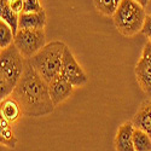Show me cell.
Wrapping results in <instances>:
<instances>
[{"label":"cell","mask_w":151,"mask_h":151,"mask_svg":"<svg viewBox=\"0 0 151 151\" xmlns=\"http://www.w3.org/2000/svg\"><path fill=\"white\" fill-rule=\"evenodd\" d=\"M135 1H138L140 5H143L144 7H146V6L149 5V1H150V0H135Z\"/></svg>","instance_id":"obj_21"},{"label":"cell","mask_w":151,"mask_h":151,"mask_svg":"<svg viewBox=\"0 0 151 151\" xmlns=\"http://www.w3.org/2000/svg\"><path fill=\"white\" fill-rule=\"evenodd\" d=\"M44 7L40 4V0H24L23 12H41Z\"/></svg>","instance_id":"obj_18"},{"label":"cell","mask_w":151,"mask_h":151,"mask_svg":"<svg viewBox=\"0 0 151 151\" xmlns=\"http://www.w3.org/2000/svg\"><path fill=\"white\" fill-rule=\"evenodd\" d=\"M60 75H63L75 88L76 87H82L88 82V78H87L86 73L78 63V60L75 59L73 52L70 51L68 46L65 47L64 53H63Z\"/></svg>","instance_id":"obj_6"},{"label":"cell","mask_w":151,"mask_h":151,"mask_svg":"<svg viewBox=\"0 0 151 151\" xmlns=\"http://www.w3.org/2000/svg\"><path fill=\"white\" fill-rule=\"evenodd\" d=\"M133 122L122 123L115 137V149L116 151H135L133 145V132H134Z\"/></svg>","instance_id":"obj_9"},{"label":"cell","mask_w":151,"mask_h":151,"mask_svg":"<svg viewBox=\"0 0 151 151\" xmlns=\"http://www.w3.org/2000/svg\"><path fill=\"white\" fill-rule=\"evenodd\" d=\"M46 26V14L41 12H22L19 15V29L41 30Z\"/></svg>","instance_id":"obj_10"},{"label":"cell","mask_w":151,"mask_h":151,"mask_svg":"<svg viewBox=\"0 0 151 151\" xmlns=\"http://www.w3.org/2000/svg\"><path fill=\"white\" fill-rule=\"evenodd\" d=\"M14 44L18 48L21 55L26 59H29L46 45L45 30L18 29L17 34L15 35Z\"/></svg>","instance_id":"obj_5"},{"label":"cell","mask_w":151,"mask_h":151,"mask_svg":"<svg viewBox=\"0 0 151 151\" xmlns=\"http://www.w3.org/2000/svg\"><path fill=\"white\" fill-rule=\"evenodd\" d=\"M15 42V33L4 21H0V48L4 50Z\"/></svg>","instance_id":"obj_17"},{"label":"cell","mask_w":151,"mask_h":151,"mask_svg":"<svg viewBox=\"0 0 151 151\" xmlns=\"http://www.w3.org/2000/svg\"><path fill=\"white\" fill-rule=\"evenodd\" d=\"M135 78L143 92L151 97V41L144 45L142 57L135 65Z\"/></svg>","instance_id":"obj_7"},{"label":"cell","mask_w":151,"mask_h":151,"mask_svg":"<svg viewBox=\"0 0 151 151\" xmlns=\"http://www.w3.org/2000/svg\"><path fill=\"white\" fill-rule=\"evenodd\" d=\"M122 0H93V4L99 14L112 17L119 9Z\"/></svg>","instance_id":"obj_16"},{"label":"cell","mask_w":151,"mask_h":151,"mask_svg":"<svg viewBox=\"0 0 151 151\" xmlns=\"http://www.w3.org/2000/svg\"><path fill=\"white\" fill-rule=\"evenodd\" d=\"M65 47L67 45L63 41L48 42L36 55L29 58L28 62L46 82H51L60 74Z\"/></svg>","instance_id":"obj_3"},{"label":"cell","mask_w":151,"mask_h":151,"mask_svg":"<svg viewBox=\"0 0 151 151\" xmlns=\"http://www.w3.org/2000/svg\"><path fill=\"white\" fill-rule=\"evenodd\" d=\"M14 97L21 105L22 112L27 117H42L52 114L56 105L53 104L46 82L26 59V68L17 86Z\"/></svg>","instance_id":"obj_1"},{"label":"cell","mask_w":151,"mask_h":151,"mask_svg":"<svg viewBox=\"0 0 151 151\" xmlns=\"http://www.w3.org/2000/svg\"><path fill=\"white\" fill-rule=\"evenodd\" d=\"M75 87L63 76V75H58L56 76L51 82H48V91H50V96L53 104L57 106L59 104H62L73 94Z\"/></svg>","instance_id":"obj_8"},{"label":"cell","mask_w":151,"mask_h":151,"mask_svg":"<svg viewBox=\"0 0 151 151\" xmlns=\"http://www.w3.org/2000/svg\"><path fill=\"white\" fill-rule=\"evenodd\" d=\"M0 114L12 124L21 119L23 112H22L19 103L14 97L9 96V97L1 99V103H0Z\"/></svg>","instance_id":"obj_12"},{"label":"cell","mask_w":151,"mask_h":151,"mask_svg":"<svg viewBox=\"0 0 151 151\" xmlns=\"http://www.w3.org/2000/svg\"><path fill=\"white\" fill-rule=\"evenodd\" d=\"M132 122L135 128L143 129L151 135V97L142 103Z\"/></svg>","instance_id":"obj_11"},{"label":"cell","mask_w":151,"mask_h":151,"mask_svg":"<svg viewBox=\"0 0 151 151\" xmlns=\"http://www.w3.org/2000/svg\"><path fill=\"white\" fill-rule=\"evenodd\" d=\"M26 68L24 58L15 44L0 52V98L12 94Z\"/></svg>","instance_id":"obj_2"},{"label":"cell","mask_w":151,"mask_h":151,"mask_svg":"<svg viewBox=\"0 0 151 151\" xmlns=\"http://www.w3.org/2000/svg\"><path fill=\"white\" fill-rule=\"evenodd\" d=\"M133 145L135 151H151V135L143 129L134 128Z\"/></svg>","instance_id":"obj_15"},{"label":"cell","mask_w":151,"mask_h":151,"mask_svg":"<svg viewBox=\"0 0 151 151\" xmlns=\"http://www.w3.org/2000/svg\"><path fill=\"white\" fill-rule=\"evenodd\" d=\"M11 9L15 12H17L18 15H21L23 12V6H24V0H9Z\"/></svg>","instance_id":"obj_20"},{"label":"cell","mask_w":151,"mask_h":151,"mask_svg":"<svg viewBox=\"0 0 151 151\" xmlns=\"http://www.w3.org/2000/svg\"><path fill=\"white\" fill-rule=\"evenodd\" d=\"M0 18L12 28L15 35L19 29V15L11 9L9 0H0Z\"/></svg>","instance_id":"obj_13"},{"label":"cell","mask_w":151,"mask_h":151,"mask_svg":"<svg viewBox=\"0 0 151 151\" xmlns=\"http://www.w3.org/2000/svg\"><path fill=\"white\" fill-rule=\"evenodd\" d=\"M146 18L145 7L135 0H122L112 21L116 29L123 36H134L142 33Z\"/></svg>","instance_id":"obj_4"},{"label":"cell","mask_w":151,"mask_h":151,"mask_svg":"<svg viewBox=\"0 0 151 151\" xmlns=\"http://www.w3.org/2000/svg\"><path fill=\"white\" fill-rule=\"evenodd\" d=\"M0 143L9 149H15L17 145V138L11 127V123L3 116L0 119Z\"/></svg>","instance_id":"obj_14"},{"label":"cell","mask_w":151,"mask_h":151,"mask_svg":"<svg viewBox=\"0 0 151 151\" xmlns=\"http://www.w3.org/2000/svg\"><path fill=\"white\" fill-rule=\"evenodd\" d=\"M142 33L147 37V41H151V15H146Z\"/></svg>","instance_id":"obj_19"}]
</instances>
